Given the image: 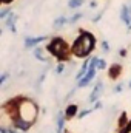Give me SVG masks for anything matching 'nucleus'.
<instances>
[{"instance_id":"19","label":"nucleus","mask_w":131,"mask_h":133,"mask_svg":"<svg viewBox=\"0 0 131 133\" xmlns=\"http://www.w3.org/2000/svg\"><path fill=\"white\" fill-rule=\"evenodd\" d=\"M96 66H97V70H106V62L103 61V59H99L97 57V64H96Z\"/></svg>"},{"instance_id":"20","label":"nucleus","mask_w":131,"mask_h":133,"mask_svg":"<svg viewBox=\"0 0 131 133\" xmlns=\"http://www.w3.org/2000/svg\"><path fill=\"white\" fill-rule=\"evenodd\" d=\"M100 45H102V51H105V53H108V51H110V43H108L106 40H102V43H100Z\"/></svg>"},{"instance_id":"15","label":"nucleus","mask_w":131,"mask_h":133,"mask_svg":"<svg viewBox=\"0 0 131 133\" xmlns=\"http://www.w3.org/2000/svg\"><path fill=\"white\" fill-rule=\"evenodd\" d=\"M128 124H130V121H128L127 115H125V113H122V115H120V118H119V129H120V130H122V129L125 130V129L128 127Z\"/></svg>"},{"instance_id":"26","label":"nucleus","mask_w":131,"mask_h":133,"mask_svg":"<svg viewBox=\"0 0 131 133\" xmlns=\"http://www.w3.org/2000/svg\"><path fill=\"white\" fill-rule=\"evenodd\" d=\"M93 108H94V110H99V108H102V102H100V101H97V102L94 104V107H93Z\"/></svg>"},{"instance_id":"4","label":"nucleus","mask_w":131,"mask_h":133,"mask_svg":"<svg viewBox=\"0 0 131 133\" xmlns=\"http://www.w3.org/2000/svg\"><path fill=\"white\" fill-rule=\"evenodd\" d=\"M96 73H97V68L96 66H91L90 65V70H88V73L80 79V81H77V85H76V90L77 88H83V87H88L90 85V82L94 79V76H96Z\"/></svg>"},{"instance_id":"27","label":"nucleus","mask_w":131,"mask_h":133,"mask_svg":"<svg viewBox=\"0 0 131 133\" xmlns=\"http://www.w3.org/2000/svg\"><path fill=\"white\" fill-rule=\"evenodd\" d=\"M119 54H120L122 57H125V56H127V50H125V48H123V50H120V51H119Z\"/></svg>"},{"instance_id":"17","label":"nucleus","mask_w":131,"mask_h":133,"mask_svg":"<svg viewBox=\"0 0 131 133\" xmlns=\"http://www.w3.org/2000/svg\"><path fill=\"white\" fill-rule=\"evenodd\" d=\"M82 17H83V14H82V12H76L72 17H69V19H68V23H69V25H74V23H76L77 20H80Z\"/></svg>"},{"instance_id":"14","label":"nucleus","mask_w":131,"mask_h":133,"mask_svg":"<svg viewBox=\"0 0 131 133\" xmlns=\"http://www.w3.org/2000/svg\"><path fill=\"white\" fill-rule=\"evenodd\" d=\"M65 121H66V116L65 113H59L57 115V130H65Z\"/></svg>"},{"instance_id":"1","label":"nucleus","mask_w":131,"mask_h":133,"mask_svg":"<svg viewBox=\"0 0 131 133\" xmlns=\"http://www.w3.org/2000/svg\"><path fill=\"white\" fill-rule=\"evenodd\" d=\"M96 48V39L94 36L88 31H83L80 30V36L74 40L71 50H72V54L77 56V57H88L93 50Z\"/></svg>"},{"instance_id":"12","label":"nucleus","mask_w":131,"mask_h":133,"mask_svg":"<svg viewBox=\"0 0 131 133\" xmlns=\"http://www.w3.org/2000/svg\"><path fill=\"white\" fill-rule=\"evenodd\" d=\"M34 57H35L37 61H40V62H46V61H48V57H46V54H45V50H43L42 46H35V48H34Z\"/></svg>"},{"instance_id":"25","label":"nucleus","mask_w":131,"mask_h":133,"mask_svg":"<svg viewBox=\"0 0 131 133\" xmlns=\"http://www.w3.org/2000/svg\"><path fill=\"white\" fill-rule=\"evenodd\" d=\"M102 14H103V11H100V12H99L97 16L93 19V22H99V20H100V17H102Z\"/></svg>"},{"instance_id":"30","label":"nucleus","mask_w":131,"mask_h":133,"mask_svg":"<svg viewBox=\"0 0 131 133\" xmlns=\"http://www.w3.org/2000/svg\"><path fill=\"white\" fill-rule=\"evenodd\" d=\"M128 87H130V88H131V81H130V84H128Z\"/></svg>"},{"instance_id":"8","label":"nucleus","mask_w":131,"mask_h":133,"mask_svg":"<svg viewBox=\"0 0 131 133\" xmlns=\"http://www.w3.org/2000/svg\"><path fill=\"white\" fill-rule=\"evenodd\" d=\"M17 19H19V16L16 14V12H11L6 19H5V26L11 31V33H17V28H16V22H17Z\"/></svg>"},{"instance_id":"9","label":"nucleus","mask_w":131,"mask_h":133,"mask_svg":"<svg viewBox=\"0 0 131 133\" xmlns=\"http://www.w3.org/2000/svg\"><path fill=\"white\" fill-rule=\"evenodd\" d=\"M120 20L128 26L130 25V20H131V8L130 5H123L122 9H120Z\"/></svg>"},{"instance_id":"3","label":"nucleus","mask_w":131,"mask_h":133,"mask_svg":"<svg viewBox=\"0 0 131 133\" xmlns=\"http://www.w3.org/2000/svg\"><path fill=\"white\" fill-rule=\"evenodd\" d=\"M46 51H48L51 56L57 57L59 61H68L69 56L72 54V50L66 45V42L63 39H60V37L51 39L49 43L46 45Z\"/></svg>"},{"instance_id":"13","label":"nucleus","mask_w":131,"mask_h":133,"mask_svg":"<svg viewBox=\"0 0 131 133\" xmlns=\"http://www.w3.org/2000/svg\"><path fill=\"white\" fill-rule=\"evenodd\" d=\"M66 23H68V19H66L65 16H60V17H57V19L54 20V23H53V26H54L56 30H60L62 26H65Z\"/></svg>"},{"instance_id":"6","label":"nucleus","mask_w":131,"mask_h":133,"mask_svg":"<svg viewBox=\"0 0 131 133\" xmlns=\"http://www.w3.org/2000/svg\"><path fill=\"white\" fill-rule=\"evenodd\" d=\"M11 125H12V127H16L17 130H20V132L25 133V132H28V130L31 129V125H33V124H30V122H26V121H23L22 118H19V116H17V118H14V119L11 121Z\"/></svg>"},{"instance_id":"5","label":"nucleus","mask_w":131,"mask_h":133,"mask_svg":"<svg viewBox=\"0 0 131 133\" xmlns=\"http://www.w3.org/2000/svg\"><path fill=\"white\" fill-rule=\"evenodd\" d=\"M103 88H105L103 82H102V81H99L97 84L94 85L93 91L90 93V98H88V101H90V102H93V104H96V102L99 101V98L102 96V93H103Z\"/></svg>"},{"instance_id":"21","label":"nucleus","mask_w":131,"mask_h":133,"mask_svg":"<svg viewBox=\"0 0 131 133\" xmlns=\"http://www.w3.org/2000/svg\"><path fill=\"white\" fill-rule=\"evenodd\" d=\"M93 110H94V108H88V110H82V111L79 113V118H80V119H82V118H85V116H86V115H90V113H91Z\"/></svg>"},{"instance_id":"10","label":"nucleus","mask_w":131,"mask_h":133,"mask_svg":"<svg viewBox=\"0 0 131 133\" xmlns=\"http://www.w3.org/2000/svg\"><path fill=\"white\" fill-rule=\"evenodd\" d=\"M120 73H122V66L119 65V64H113V65L110 66L108 76H110V79H111V81H116V79H119Z\"/></svg>"},{"instance_id":"24","label":"nucleus","mask_w":131,"mask_h":133,"mask_svg":"<svg viewBox=\"0 0 131 133\" xmlns=\"http://www.w3.org/2000/svg\"><path fill=\"white\" fill-rule=\"evenodd\" d=\"M122 90H123V84H119V85H116V87H114V90H113V91H114V93H120Z\"/></svg>"},{"instance_id":"7","label":"nucleus","mask_w":131,"mask_h":133,"mask_svg":"<svg viewBox=\"0 0 131 133\" xmlns=\"http://www.w3.org/2000/svg\"><path fill=\"white\" fill-rule=\"evenodd\" d=\"M46 39H48L46 36H39V37L28 36V37H25V48H35V46H39V43L45 42Z\"/></svg>"},{"instance_id":"16","label":"nucleus","mask_w":131,"mask_h":133,"mask_svg":"<svg viewBox=\"0 0 131 133\" xmlns=\"http://www.w3.org/2000/svg\"><path fill=\"white\" fill-rule=\"evenodd\" d=\"M83 3H85V0H69V2H68V8H69V9H77V8H80Z\"/></svg>"},{"instance_id":"23","label":"nucleus","mask_w":131,"mask_h":133,"mask_svg":"<svg viewBox=\"0 0 131 133\" xmlns=\"http://www.w3.org/2000/svg\"><path fill=\"white\" fill-rule=\"evenodd\" d=\"M8 77H9V74H8V73L5 71V73L2 74V77H0V85H3V84L6 82V79H8Z\"/></svg>"},{"instance_id":"2","label":"nucleus","mask_w":131,"mask_h":133,"mask_svg":"<svg viewBox=\"0 0 131 133\" xmlns=\"http://www.w3.org/2000/svg\"><path fill=\"white\" fill-rule=\"evenodd\" d=\"M16 105H17V113L19 118H22L23 121L34 124L39 115V107L33 99L30 98H16Z\"/></svg>"},{"instance_id":"22","label":"nucleus","mask_w":131,"mask_h":133,"mask_svg":"<svg viewBox=\"0 0 131 133\" xmlns=\"http://www.w3.org/2000/svg\"><path fill=\"white\" fill-rule=\"evenodd\" d=\"M63 71H65V64H59V65L56 66V73L57 74H62Z\"/></svg>"},{"instance_id":"18","label":"nucleus","mask_w":131,"mask_h":133,"mask_svg":"<svg viewBox=\"0 0 131 133\" xmlns=\"http://www.w3.org/2000/svg\"><path fill=\"white\" fill-rule=\"evenodd\" d=\"M11 12H12V11H11L9 8H5V9H2V11H0V19H2V20H5V19H6V17L11 14Z\"/></svg>"},{"instance_id":"29","label":"nucleus","mask_w":131,"mask_h":133,"mask_svg":"<svg viewBox=\"0 0 131 133\" xmlns=\"http://www.w3.org/2000/svg\"><path fill=\"white\" fill-rule=\"evenodd\" d=\"M127 129H130V130H131V121H130V124H128V127H127Z\"/></svg>"},{"instance_id":"28","label":"nucleus","mask_w":131,"mask_h":133,"mask_svg":"<svg viewBox=\"0 0 131 133\" xmlns=\"http://www.w3.org/2000/svg\"><path fill=\"white\" fill-rule=\"evenodd\" d=\"M2 2V5H9V3H12L14 0H0Z\"/></svg>"},{"instance_id":"11","label":"nucleus","mask_w":131,"mask_h":133,"mask_svg":"<svg viewBox=\"0 0 131 133\" xmlns=\"http://www.w3.org/2000/svg\"><path fill=\"white\" fill-rule=\"evenodd\" d=\"M63 113H65L66 119H72L74 116H79V107H77L76 104H69V105L65 108Z\"/></svg>"}]
</instances>
